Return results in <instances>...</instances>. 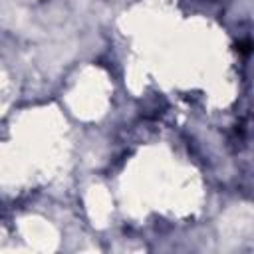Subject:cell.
Instances as JSON below:
<instances>
[{
  "label": "cell",
  "instance_id": "obj_1",
  "mask_svg": "<svg viewBox=\"0 0 254 254\" xmlns=\"http://www.w3.org/2000/svg\"><path fill=\"white\" fill-rule=\"evenodd\" d=\"M250 48H252L250 40H244V42H240V44L236 46V50H238L240 54H244V56H248V54H250Z\"/></svg>",
  "mask_w": 254,
  "mask_h": 254
}]
</instances>
